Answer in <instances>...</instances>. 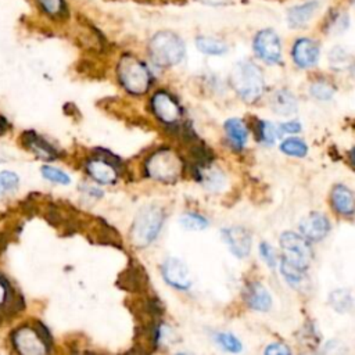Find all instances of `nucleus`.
Segmentation results:
<instances>
[{"mask_svg": "<svg viewBox=\"0 0 355 355\" xmlns=\"http://www.w3.org/2000/svg\"><path fill=\"white\" fill-rule=\"evenodd\" d=\"M6 298H8V287L2 276H0V305L6 301Z\"/></svg>", "mask_w": 355, "mask_h": 355, "instance_id": "nucleus-33", "label": "nucleus"}, {"mask_svg": "<svg viewBox=\"0 0 355 355\" xmlns=\"http://www.w3.org/2000/svg\"><path fill=\"white\" fill-rule=\"evenodd\" d=\"M161 272H163L165 282L178 290H188L192 286L189 269L178 258H168L163 264Z\"/></svg>", "mask_w": 355, "mask_h": 355, "instance_id": "nucleus-10", "label": "nucleus"}, {"mask_svg": "<svg viewBox=\"0 0 355 355\" xmlns=\"http://www.w3.org/2000/svg\"><path fill=\"white\" fill-rule=\"evenodd\" d=\"M331 204L341 215H352L355 212V199L349 189L343 185L334 186L331 192Z\"/></svg>", "mask_w": 355, "mask_h": 355, "instance_id": "nucleus-16", "label": "nucleus"}, {"mask_svg": "<svg viewBox=\"0 0 355 355\" xmlns=\"http://www.w3.org/2000/svg\"><path fill=\"white\" fill-rule=\"evenodd\" d=\"M181 225L188 230H203L208 226V221L199 214H185L181 218Z\"/></svg>", "mask_w": 355, "mask_h": 355, "instance_id": "nucleus-23", "label": "nucleus"}, {"mask_svg": "<svg viewBox=\"0 0 355 355\" xmlns=\"http://www.w3.org/2000/svg\"><path fill=\"white\" fill-rule=\"evenodd\" d=\"M246 301L253 309L261 311V312L268 311L272 305V297L261 283H251L247 287Z\"/></svg>", "mask_w": 355, "mask_h": 355, "instance_id": "nucleus-15", "label": "nucleus"}, {"mask_svg": "<svg viewBox=\"0 0 355 355\" xmlns=\"http://www.w3.org/2000/svg\"><path fill=\"white\" fill-rule=\"evenodd\" d=\"M260 136H261V139H262L264 142L272 145V143L275 142L277 134H276V129H275V127H273L272 124L262 121V122L260 124Z\"/></svg>", "mask_w": 355, "mask_h": 355, "instance_id": "nucleus-29", "label": "nucleus"}, {"mask_svg": "<svg viewBox=\"0 0 355 355\" xmlns=\"http://www.w3.org/2000/svg\"><path fill=\"white\" fill-rule=\"evenodd\" d=\"M215 340L226 351H230V352L242 351V343L230 333H218L215 336Z\"/></svg>", "mask_w": 355, "mask_h": 355, "instance_id": "nucleus-26", "label": "nucleus"}, {"mask_svg": "<svg viewBox=\"0 0 355 355\" xmlns=\"http://www.w3.org/2000/svg\"><path fill=\"white\" fill-rule=\"evenodd\" d=\"M265 354H271V355H287L290 354V349L289 347H286L284 344H280V343H275V344H271L268 348H265Z\"/></svg>", "mask_w": 355, "mask_h": 355, "instance_id": "nucleus-31", "label": "nucleus"}, {"mask_svg": "<svg viewBox=\"0 0 355 355\" xmlns=\"http://www.w3.org/2000/svg\"><path fill=\"white\" fill-rule=\"evenodd\" d=\"M196 46L201 53L210 56H222L228 52V46L225 42L211 37H199L196 39Z\"/></svg>", "mask_w": 355, "mask_h": 355, "instance_id": "nucleus-21", "label": "nucleus"}, {"mask_svg": "<svg viewBox=\"0 0 355 355\" xmlns=\"http://www.w3.org/2000/svg\"><path fill=\"white\" fill-rule=\"evenodd\" d=\"M260 251H261V255L265 260V262L269 265V268H275L276 266V255H275L273 248L268 243H261Z\"/></svg>", "mask_w": 355, "mask_h": 355, "instance_id": "nucleus-30", "label": "nucleus"}, {"mask_svg": "<svg viewBox=\"0 0 355 355\" xmlns=\"http://www.w3.org/2000/svg\"><path fill=\"white\" fill-rule=\"evenodd\" d=\"M318 5H319L318 2H307L301 6L291 8L287 13L289 26L293 28L304 27L312 19V16L316 13V10L319 8Z\"/></svg>", "mask_w": 355, "mask_h": 355, "instance_id": "nucleus-17", "label": "nucleus"}, {"mask_svg": "<svg viewBox=\"0 0 355 355\" xmlns=\"http://www.w3.org/2000/svg\"><path fill=\"white\" fill-rule=\"evenodd\" d=\"M20 183L19 175L10 171L0 172V196H3L8 192L15 190Z\"/></svg>", "mask_w": 355, "mask_h": 355, "instance_id": "nucleus-24", "label": "nucleus"}, {"mask_svg": "<svg viewBox=\"0 0 355 355\" xmlns=\"http://www.w3.org/2000/svg\"><path fill=\"white\" fill-rule=\"evenodd\" d=\"M118 78L122 87L132 95H143L149 91L152 75L147 67L134 56H124L118 63Z\"/></svg>", "mask_w": 355, "mask_h": 355, "instance_id": "nucleus-6", "label": "nucleus"}, {"mask_svg": "<svg viewBox=\"0 0 355 355\" xmlns=\"http://www.w3.org/2000/svg\"><path fill=\"white\" fill-rule=\"evenodd\" d=\"M145 168L149 178L164 183H172L181 178L183 172V161L175 152L161 149L152 154Z\"/></svg>", "mask_w": 355, "mask_h": 355, "instance_id": "nucleus-5", "label": "nucleus"}, {"mask_svg": "<svg viewBox=\"0 0 355 355\" xmlns=\"http://www.w3.org/2000/svg\"><path fill=\"white\" fill-rule=\"evenodd\" d=\"M149 52L153 62L160 67H172L182 62L185 44L174 33H157L149 42Z\"/></svg>", "mask_w": 355, "mask_h": 355, "instance_id": "nucleus-4", "label": "nucleus"}, {"mask_svg": "<svg viewBox=\"0 0 355 355\" xmlns=\"http://www.w3.org/2000/svg\"><path fill=\"white\" fill-rule=\"evenodd\" d=\"M349 157H351V161H352V164L355 165V147L351 150V153H349Z\"/></svg>", "mask_w": 355, "mask_h": 355, "instance_id": "nucleus-35", "label": "nucleus"}, {"mask_svg": "<svg viewBox=\"0 0 355 355\" xmlns=\"http://www.w3.org/2000/svg\"><path fill=\"white\" fill-rule=\"evenodd\" d=\"M255 53L266 63H279L282 59V48L279 37L272 30H262L254 39Z\"/></svg>", "mask_w": 355, "mask_h": 355, "instance_id": "nucleus-8", "label": "nucleus"}, {"mask_svg": "<svg viewBox=\"0 0 355 355\" xmlns=\"http://www.w3.org/2000/svg\"><path fill=\"white\" fill-rule=\"evenodd\" d=\"M3 131V125H2V121H0V132Z\"/></svg>", "mask_w": 355, "mask_h": 355, "instance_id": "nucleus-36", "label": "nucleus"}, {"mask_svg": "<svg viewBox=\"0 0 355 355\" xmlns=\"http://www.w3.org/2000/svg\"><path fill=\"white\" fill-rule=\"evenodd\" d=\"M164 224V211L156 204H147L139 210L131 228V242L136 247L152 244Z\"/></svg>", "mask_w": 355, "mask_h": 355, "instance_id": "nucleus-3", "label": "nucleus"}, {"mask_svg": "<svg viewBox=\"0 0 355 355\" xmlns=\"http://www.w3.org/2000/svg\"><path fill=\"white\" fill-rule=\"evenodd\" d=\"M42 175L44 178H46L48 181L51 182H55V183H59V185H69L71 182L70 176L63 172L62 170L59 168H55V167H51V165H45L42 168Z\"/></svg>", "mask_w": 355, "mask_h": 355, "instance_id": "nucleus-25", "label": "nucleus"}, {"mask_svg": "<svg viewBox=\"0 0 355 355\" xmlns=\"http://www.w3.org/2000/svg\"><path fill=\"white\" fill-rule=\"evenodd\" d=\"M203 2L208 3V5H212V6H219V5L228 3V0H203Z\"/></svg>", "mask_w": 355, "mask_h": 355, "instance_id": "nucleus-34", "label": "nucleus"}, {"mask_svg": "<svg viewBox=\"0 0 355 355\" xmlns=\"http://www.w3.org/2000/svg\"><path fill=\"white\" fill-rule=\"evenodd\" d=\"M87 171L96 182L102 185H111L117 181V176H118L116 167L110 161L104 160L103 157H96L89 160L87 163Z\"/></svg>", "mask_w": 355, "mask_h": 355, "instance_id": "nucleus-14", "label": "nucleus"}, {"mask_svg": "<svg viewBox=\"0 0 355 355\" xmlns=\"http://www.w3.org/2000/svg\"><path fill=\"white\" fill-rule=\"evenodd\" d=\"M13 343L16 349L24 355H42L49 351L44 334L28 326H23L15 331Z\"/></svg>", "mask_w": 355, "mask_h": 355, "instance_id": "nucleus-7", "label": "nucleus"}, {"mask_svg": "<svg viewBox=\"0 0 355 355\" xmlns=\"http://www.w3.org/2000/svg\"><path fill=\"white\" fill-rule=\"evenodd\" d=\"M230 84L236 93L247 103L257 102L265 88L261 70L251 62H240L233 67Z\"/></svg>", "mask_w": 355, "mask_h": 355, "instance_id": "nucleus-2", "label": "nucleus"}, {"mask_svg": "<svg viewBox=\"0 0 355 355\" xmlns=\"http://www.w3.org/2000/svg\"><path fill=\"white\" fill-rule=\"evenodd\" d=\"M272 110L279 116H290L297 111V102L287 91H279L272 99Z\"/></svg>", "mask_w": 355, "mask_h": 355, "instance_id": "nucleus-19", "label": "nucleus"}, {"mask_svg": "<svg viewBox=\"0 0 355 355\" xmlns=\"http://www.w3.org/2000/svg\"><path fill=\"white\" fill-rule=\"evenodd\" d=\"M24 140L27 147L34 152L38 157L44 160H55L57 158V152L53 146H51L46 140H44L41 136H38L34 132H26Z\"/></svg>", "mask_w": 355, "mask_h": 355, "instance_id": "nucleus-18", "label": "nucleus"}, {"mask_svg": "<svg viewBox=\"0 0 355 355\" xmlns=\"http://www.w3.org/2000/svg\"><path fill=\"white\" fill-rule=\"evenodd\" d=\"M225 131H226V135H228L230 143L233 145V147H236V149L244 147V145L247 142V129H246L243 121H240L237 118L228 120L225 122Z\"/></svg>", "mask_w": 355, "mask_h": 355, "instance_id": "nucleus-20", "label": "nucleus"}, {"mask_svg": "<svg viewBox=\"0 0 355 355\" xmlns=\"http://www.w3.org/2000/svg\"><path fill=\"white\" fill-rule=\"evenodd\" d=\"M280 246L283 251L280 271L289 282L297 283L304 277L309 266L311 247L302 235L300 236L293 232H284L280 236Z\"/></svg>", "mask_w": 355, "mask_h": 355, "instance_id": "nucleus-1", "label": "nucleus"}, {"mask_svg": "<svg viewBox=\"0 0 355 355\" xmlns=\"http://www.w3.org/2000/svg\"><path fill=\"white\" fill-rule=\"evenodd\" d=\"M329 229H330V224L327 218L318 212L309 214L300 222L301 235L311 242H318L323 239L327 235Z\"/></svg>", "mask_w": 355, "mask_h": 355, "instance_id": "nucleus-12", "label": "nucleus"}, {"mask_svg": "<svg viewBox=\"0 0 355 355\" xmlns=\"http://www.w3.org/2000/svg\"><path fill=\"white\" fill-rule=\"evenodd\" d=\"M224 239L229 246L230 251L239 257L244 258L250 254L251 250V235L247 229L242 226H232L224 230Z\"/></svg>", "mask_w": 355, "mask_h": 355, "instance_id": "nucleus-11", "label": "nucleus"}, {"mask_svg": "<svg viewBox=\"0 0 355 355\" xmlns=\"http://www.w3.org/2000/svg\"><path fill=\"white\" fill-rule=\"evenodd\" d=\"M38 3L51 16H59L63 12V0H38Z\"/></svg>", "mask_w": 355, "mask_h": 355, "instance_id": "nucleus-28", "label": "nucleus"}, {"mask_svg": "<svg viewBox=\"0 0 355 355\" xmlns=\"http://www.w3.org/2000/svg\"><path fill=\"white\" fill-rule=\"evenodd\" d=\"M280 131L283 134H297L301 131V125L297 121H291V122H286L280 127Z\"/></svg>", "mask_w": 355, "mask_h": 355, "instance_id": "nucleus-32", "label": "nucleus"}, {"mask_svg": "<svg viewBox=\"0 0 355 355\" xmlns=\"http://www.w3.org/2000/svg\"><path fill=\"white\" fill-rule=\"evenodd\" d=\"M311 93H312L313 98H316L319 100H330L333 93H334V89L327 82L319 81V82H315L311 87Z\"/></svg>", "mask_w": 355, "mask_h": 355, "instance_id": "nucleus-27", "label": "nucleus"}, {"mask_svg": "<svg viewBox=\"0 0 355 355\" xmlns=\"http://www.w3.org/2000/svg\"><path fill=\"white\" fill-rule=\"evenodd\" d=\"M152 110L164 124H176L181 120L182 110L178 102L167 92H157L152 99Z\"/></svg>", "mask_w": 355, "mask_h": 355, "instance_id": "nucleus-9", "label": "nucleus"}, {"mask_svg": "<svg viewBox=\"0 0 355 355\" xmlns=\"http://www.w3.org/2000/svg\"><path fill=\"white\" fill-rule=\"evenodd\" d=\"M280 150L287 154V156H293V157H304L308 152V147L305 145L304 140L298 139V138H290L286 139L282 145H280Z\"/></svg>", "mask_w": 355, "mask_h": 355, "instance_id": "nucleus-22", "label": "nucleus"}, {"mask_svg": "<svg viewBox=\"0 0 355 355\" xmlns=\"http://www.w3.org/2000/svg\"><path fill=\"white\" fill-rule=\"evenodd\" d=\"M319 48L318 45L307 38L298 39L293 48V60L301 69H309L318 63Z\"/></svg>", "mask_w": 355, "mask_h": 355, "instance_id": "nucleus-13", "label": "nucleus"}]
</instances>
